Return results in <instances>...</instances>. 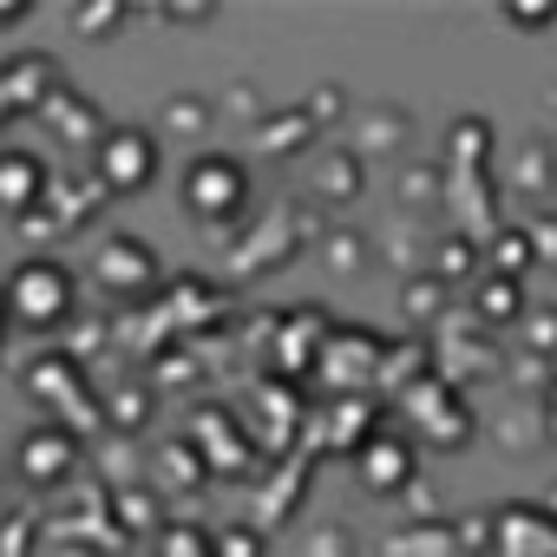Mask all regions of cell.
I'll return each instance as SVG.
<instances>
[{
	"label": "cell",
	"instance_id": "3957f363",
	"mask_svg": "<svg viewBox=\"0 0 557 557\" xmlns=\"http://www.w3.org/2000/svg\"><path fill=\"white\" fill-rule=\"evenodd\" d=\"M243 190H249V177H243V164L223 158V151H203V158H190V171H184V203H190L197 216H230V210L243 203Z\"/></svg>",
	"mask_w": 557,
	"mask_h": 557
},
{
	"label": "cell",
	"instance_id": "277c9868",
	"mask_svg": "<svg viewBox=\"0 0 557 557\" xmlns=\"http://www.w3.org/2000/svg\"><path fill=\"white\" fill-rule=\"evenodd\" d=\"M92 275H99L112 296H145V289L158 283V256H151V243H138V236H112V243L99 249Z\"/></svg>",
	"mask_w": 557,
	"mask_h": 557
},
{
	"label": "cell",
	"instance_id": "ba28073f",
	"mask_svg": "<svg viewBox=\"0 0 557 557\" xmlns=\"http://www.w3.org/2000/svg\"><path fill=\"white\" fill-rule=\"evenodd\" d=\"M158 557H216V537H210L203 524H164Z\"/></svg>",
	"mask_w": 557,
	"mask_h": 557
},
{
	"label": "cell",
	"instance_id": "5b68a950",
	"mask_svg": "<svg viewBox=\"0 0 557 557\" xmlns=\"http://www.w3.org/2000/svg\"><path fill=\"white\" fill-rule=\"evenodd\" d=\"M14 466H21V479H27V485H60V479L79 466V440H73V433H60V426H34V433L21 440Z\"/></svg>",
	"mask_w": 557,
	"mask_h": 557
},
{
	"label": "cell",
	"instance_id": "7a4b0ae2",
	"mask_svg": "<svg viewBox=\"0 0 557 557\" xmlns=\"http://www.w3.org/2000/svg\"><path fill=\"white\" fill-rule=\"evenodd\" d=\"M151 177H158V138L145 125H112L99 145V184L112 197H138Z\"/></svg>",
	"mask_w": 557,
	"mask_h": 557
},
{
	"label": "cell",
	"instance_id": "6da1fadb",
	"mask_svg": "<svg viewBox=\"0 0 557 557\" xmlns=\"http://www.w3.org/2000/svg\"><path fill=\"white\" fill-rule=\"evenodd\" d=\"M0 296H8V315L21 329H60L79 309V275L53 256H27V262L8 269V289Z\"/></svg>",
	"mask_w": 557,
	"mask_h": 557
},
{
	"label": "cell",
	"instance_id": "52a82bcc",
	"mask_svg": "<svg viewBox=\"0 0 557 557\" xmlns=\"http://www.w3.org/2000/svg\"><path fill=\"white\" fill-rule=\"evenodd\" d=\"M361 479H368L374 492H400V485L413 479V453H407L400 440H374V446L361 453Z\"/></svg>",
	"mask_w": 557,
	"mask_h": 557
},
{
	"label": "cell",
	"instance_id": "8992f818",
	"mask_svg": "<svg viewBox=\"0 0 557 557\" xmlns=\"http://www.w3.org/2000/svg\"><path fill=\"white\" fill-rule=\"evenodd\" d=\"M40 190H47V171H40L34 151H0V210L21 216V210L40 203Z\"/></svg>",
	"mask_w": 557,
	"mask_h": 557
}]
</instances>
